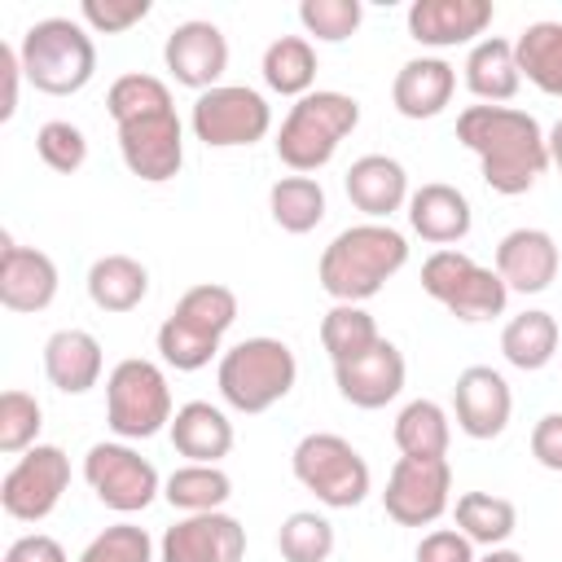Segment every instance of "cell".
I'll use <instances>...</instances> for the list:
<instances>
[{
	"label": "cell",
	"instance_id": "30bf717a",
	"mask_svg": "<svg viewBox=\"0 0 562 562\" xmlns=\"http://www.w3.org/2000/svg\"><path fill=\"white\" fill-rule=\"evenodd\" d=\"M189 127L206 149H237V145H255L268 136L272 110H268L263 92H255L246 83H220L193 101Z\"/></svg>",
	"mask_w": 562,
	"mask_h": 562
},
{
	"label": "cell",
	"instance_id": "c3c4849f",
	"mask_svg": "<svg viewBox=\"0 0 562 562\" xmlns=\"http://www.w3.org/2000/svg\"><path fill=\"white\" fill-rule=\"evenodd\" d=\"M544 145H549V162L562 171V119L549 127V136H544Z\"/></svg>",
	"mask_w": 562,
	"mask_h": 562
},
{
	"label": "cell",
	"instance_id": "7bdbcfd3",
	"mask_svg": "<svg viewBox=\"0 0 562 562\" xmlns=\"http://www.w3.org/2000/svg\"><path fill=\"white\" fill-rule=\"evenodd\" d=\"M79 18L97 35H119V31H132L136 22L149 18V0H83Z\"/></svg>",
	"mask_w": 562,
	"mask_h": 562
},
{
	"label": "cell",
	"instance_id": "8d00e7d4",
	"mask_svg": "<svg viewBox=\"0 0 562 562\" xmlns=\"http://www.w3.org/2000/svg\"><path fill=\"white\" fill-rule=\"evenodd\" d=\"M105 110H110V119H114V127H119V123H132V119H140V114H158V110H176V105H171V88H167L162 79L132 70V75H119V79L110 83Z\"/></svg>",
	"mask_w": 562,
	"mask_h": 562
},
{
	"label": "cell",
	"instance_id": "7402d4cb",
	"mask_svg": "<svg viewBox=\"0 0 562 562\" xmlns=\"http://www.w3.org/2000/svg\"><path fill=\"white\" fill-rule=\"evenodd\" d=\"M342 189H347L356 211H364L369 220L382 224L391 211H400L408 202V171L386 154H364L347 167Z\"/></svg>",
	"mask_w": 562,
	"mask_h": 562
},
{
	"label": "cell",
	"instance_id": "7c38bea8",
	"mask_svg": "<svg viewBox=\"0 0 562 562\" xmlns=\"http://www.w3.org/2000/svg\"><path fill=\"white\" fill-rule=\"evenodd\" d=\"M452 505V465L448 457H400L391 465L382 509L400 527H430Z\"/></svg>",
	"mask_w": 562,
	"mask_h": 562
},
{
	"label": "cell",
	"instance_id": "3957f363",
	"mask_svg": "<svg viewBox=\"0 0 562 562\" xmlns=\"http://www.w3.org/2000/svg\"><path fill=\"white\" fill-rule=\"evenodd\" d=\"M356 123H360V101L356 97L334 92V88H312L281 119L277 158L294 176H312L338 154V145L356 132Z\"/></svg>",
	"mask_w": 562,
	"mask_h": 562
},
{
	"label": "cell",
	"instance_id": "8fae6325",
	"mask_svg": "<svg viewBox=\"0 0 562 562\" xmlns=\"http://www.w3.org/2000/svg\"><path fill=\"white\" fill-rule=\"evenodd\" d=\"M70 483V461L57 443L26 448L0 479V509L18 522H44Z\"/></svg>",
	"mask_w": 562,
	"mask_h": 562
},
{
	"label": "cell",
	"instance_id": "5b68a950",
	"mask_svg": "<svg viewBox=\"0 0 562 562\" xmlns=\"http://www.w3.org/2000/svg\"><path fill=\"white\" fill-rule=\"evenodd\" d=\"M18 57H22L26 83H35V92H48V97H70V92L88 88V79L97 75V44H92L88 26L75 18L31 22L22 31Z\"/></svg>",
	"mask_w": 562,
	"mask_h": 562
},
{
	"label": "cell",
	"instance_id": "7a4b0ae2",
	"mask_svg": "<svg viewBox=\"0 0 562 562\" xmlns=\"http://www.w3.org/2000/svg\"><path fill=\"white\" fill-rule=\"evenodd\" d=\"M408 263V241L391 224L364 220L342 228L316 263V281L334 303H364L373 299L400 268Z\"/></svg>",
	"mask_w": 562,
	"mask_h": 562
},
{
	"label": "cell",
	"instance_id": "60d3db41",
	"mask_svg": "<svg viewBox=\"0 0 562 562\" xmlns=\"http://www.w3.org/2000/svg\"><path fill=\"white\" fill-rule=\"evenodd\" d=\"M79 562H154V540L136 522H114L88 540Z\"/></svg>",
	"mask_w": 562,
	"mask_h": 562
},
{
	"label": "cell",
	"instance_id": "277c9868",
	"mask_svg": "<svg viewBox=\"0 0 562 562\" xmlns=\"http://www.w3.org/2000/svg\"><path fill=\"white\" fill-rule=\"evenodd\" d=\"M233 321H237V294L228 285L202 281V285L184 290L176 299L171 316L158 325V356L180 373H198L211 364V356L220 351Z\"/></svg>",
	"mask_w": 562,
	"mask_h": 562
},
{
	"label": "cell",
	"instance_id": "cb8c5ba5",
	"mask_svg": "<svg viewBox=\"0 0 562 562\" xmlns=\"http://www.w3.org/2000/svg\"><path fill=\"white\" fill-rule=\"evenodd\" d=\"M457 92V70L443 57H413L400 66L391 83V101L404 119H435L448 110Z\"/></svg>",
	"mask_w": 562,
	"mask_h": 562
},
{
	"label": "cell",
	"instance_id": "f546056e",
	"mask_svg": "<svg viewBox=\"0 0 562 562\" xmlns=\"http://www.w3.org/2000/svg\"><path fill=\"white\" fill-rule=\"evenodd\" d=\"M162 496H167V505L180 509V514H215V509L228 505L233 479H228L220 465H193V461H189V465H180V470L167 474Z\"/></svg>",
	"mask_w": 562,
	"mask_h": 562
},
{
	"label": "cell",
	"instance_id": "1f68e13d",
	"mask_svg": "<svg viewBox=\"0 0 562 562\" xmlns=\"http://www.w3.org/2000/svg\"><path fill=\"white\" fill-rule=\"evenodd\" d=\"M263 83L281 97H307L316 83V48L303 35H281L263 48Z\"/></svg>",
	"mask_w": 562,
	"mask_h": 562
},
{
	"label": "cell",
	"instance_id": "d590c367",
	"mask_svg": "<svg viewBox=\"0 0 562 562\" xmlns=\"http://www.w3.org/2000/svg\"><path fill=\"white\" fill-rule=\"evenodd\" d=\"M378 338H382V334H378V321H373L360 303H334V307L325 312V321H321V347L329 351L334 364L364 356Z\"/></svg>",
	"mask_w": 562,
	"mask_h": 562
},
{
	"label": "cell",
	"instance_id": "2e32d148",
	"mask_svg": "<svg viewBox=\"0 0 562 562\" xmlns=\"http://www.w3.org/2000/svg\"><path fill=\"white\" fill-rule=\"evenodd\" d=\"M162 61H167L176 83H184V88H193L202 97V92L220 88V75L228 70V40H224V31L215 22L193 18V22H180L167 35Z\"/></svg>",
	"mask_w": 562,
	"mask_h": 562
},
{
	"label": "cell",
	"instance_id": "52a82bcc",
	"mask_svg": "<svg viewBox=\"0 0 562 562\" xmlns=\"http://www.w3.org/2000/svg\"><path fill=\"white\" fill-rule=\"evenodd\" d=\"M171 386L154 360L127 356L105 378V422L119 439H149L171 426Z\"/></svg>",
	"mask_w": 562,
	"mask_h": 562
},
{
	"label": "cell",
	"instance_id": "484cf974",
	"mask_svg": "<svg viewBox=\"0 0 562 562\" xmlns=\"http://www.w3.org/2000/svg\"><path fill=\"white\" fill-rule=\"evenodd\" d=\"M167 430H171V448L189 457L193 465H215L220 457L233 452V422L206 400L180 404Z\"/></svg>",
	"mask_w": 562,
	"mask_h": 562
},
{
	"label": "cell",
	"instance_id": "ab89813d",
	"mask_svg": "<svg viewBox=\"0 0 562 562\" xmlns=\"http://www.w3.org/2000/svg\"><path fill=\"white\" fill-rule=\"evenodd\" d=\"M364 18V4L360 0H303L299 4V22L307 35L325 40V44H342L347 35H356Z\"/></svg>",
	"mask_w": 562,
	"mask_h": 562
},
{
	"label": "cell",
	"instance_id": "44dd1931",
	"mask_svg": "<svg viewBox=\"0 0 562 562\" xmlns=\"http://www.w3.org/2000/svg\"><path fill=\"white\" fill-rule=\"evenodd\" d=\"M558 241L544 228H514L496 246V277L518 294H540L558 277Z\"/></svg>",
	"mask_w": 562,
	"mask_h": 562
},
{
	"label": "cell",
	"instance_id": "9a60e30c",
	"mask_svg": "<svg viewBox=\"0 0 562 562\" xmlns=\"http://www.w3.org/2000/svg\"><path fill=\"white\" fill-rule=\"evenodd\" d=\"M246 558V527L215 509V514H184L176 527L162 531L158 562H241Z\"/></svg>",
	"mask_w": 562,
	"mask_h": 562
},
{
	"label": "cell",
	"instance_id": "6da1fadb",
	"mask_svg": "<svg viewBox=\"0 0 562 562\" xmlns=\"http://www.w3.org/2000/svg\"><path fill=\"white\" fill-rule=\"evenodd\" d=\"M457 140L470 154H479L487 189L505 198L527 193L549 167V145L540 123L514 105H465L457 114Z\"/></svg>",
	"mask_w": 562,
	"mask_h": 562
},
{
	"label": "cell",
	"instance_id": "9c48e42d",
	"mask_svg": "<svg viewBox=\"0 0 562 562\" xmlns=\"http://www.w3.org/2000/svg\"><path fill=\"white\" fill-rule=\"evenodd\" d=\"M422 290L457 321H492L509 303V285L496 277V268L474 263L465 250H435L422 263Z\"/></svg>",
	"mask_w": 562,
	"mask_h": 562
},
{
	"label": "cell",
	"instance_id": "ac0fdd59",
	"mask_svg": "<svg viewBox=\"0 0 562 562\" xmlns=\"http://www.w3.org/2000/svg\"><path fill=\"white\" fill-rule=\"evenodd\" d=\"M404 351L386 338H378L364 356L356 360H342L334 364V382H338V395L356 408H386L400 391H404Z\"/></svg>",
	"mask_w": 562,
	"mask_h": 562
},
{
	"label": "cell",
	"instance_id": "4316f807",
	"mask_svg": "<svg viewBox=\"0 0 562 562\" xmlns=\"http://www.w3.org/2000/svg\"><path fill=\"white\" fill-rule=\"evenodd\" d=\"M522 75H518V57H514V44L509 40H479L465 57V88L483 101V105H501V101H514Z\"/></svg>",
	"mask_w": 562,
	"mask_h": 562
},
{
	"label": "cell",
	"instance_id": "ba28073f",
	"mask_svg": "<svg viewBox=\"0 0 562 562\" xmlns=\"http://www.w3.org/2000/svg\"><path fill=\"white\" fill-rule=\"evenodd\" d=\"M290 470L329 509H356L369 496V483H373L369 479V461L342 435H329V430L303 435L294 443Z\"/></svg>",
	"mask_w": 562,
	"mask_h": 562
},
{
	"label": "cell",
	"instance_id": "ffe728a7",
	"mask_svg": "<svg viewBox=\"0 0 562 562\" xmlns=\"http://www.w3.org/2000/svg\"><path fill=\"white\" fill-rule=\"evenodd\" d=\"M492 0H413L408 35L426 48H457L483 35L492 26Z\"/></svg>",
	"mask_w": 562,
	"mask_h": 562
},
{
	"label": "cell",
	"instance_id": "603a6c76",
	"mask_svg": "<svg viewBox=\"0 0 562 562\" xmlns=\"http://www.w3.org/2000/svg\"><path fill=\"white\" fill-rule=\"evenodd\" d=\"M408 224L422 241L448 250L452 241H465L474 215H470V202H465L461 189H452L443 180H430L417 193H408Z\"/></svg>",
	"mask_w": 562,
	"mask_h": 562
},
{
	"label": "cell",
	"instance_id": "e575fe53",
	"mask_svg": "<svg viewBox=\"0 0 562 562\" xmlns=\"http://www.w3.org/2000/svg\"><path fill=\"white\" fill-rule=\"evenodd\" d=\"M268 211H272L277 228L303 237L325 220V189L312 176H281L268 189Z\"/></svg>",
	"mask_w": 562,
	"mask_h": 562
},
{
	"label": "cell",
	"instance_id": "4dcf8cb0",
	"mask_svg": "<svg viewBox=\"0 0 562 562\" xmlns=\"http://www.w3.org/2000/svg\"><path fill=\"white\" fill-rule=\"evenodd\" d=\"M452 518H457V531L465 540L487 544V549H501L518 527V509L492 492H461L452 505Z\"/></svg>",
	"mask_w": 562,
	"mask_h": 562
},
{
	"label": "cell",
	"instance_id": "7dc6e473",
	"mask_svg": "<svg viewBox=\"0 0 562 562\" xmlns=\"http://www.w3.org/2000/svg\"><path fill=\"white\" fill-rule=\"evenodd\" d=\"M4 562H66V549H61L53 536L35 531V536L13 540V544L4 549Z\"/></svg>",
	"mask_w": 562,
	"mask_h": 562
},
{
	"label": "cell",
	"instance_id": "bcb514c9",
	"mask_svg": "<svg viewBox=\"0 0 562 562\" xmlns=\"http://www.w3.org/2000/svg\"><path fill=\"white\" fill-rule=\"evenodd\" d=\"M22 57L13 44H0V123L18 114V83H22Z\"/></svg>",
	"mask_w": 562,
	"mask_h": 562
},
{
	"label": "cell",
	"instance_id": "83f0119b",
	"mask_svg": "<svg viewBox=\"0 0 562 562\" xmlns=\"http://www.w3.org/2000/svg\"><path fill=\"white\" fill-rule=\"evenodd\" d=\"M149 294V272L140 259L132 255H101L92 268H88V299L101 307V312H132L140 307V299Z\"/></svg>",
	"mask_w": 562,
	"mask_h": 562
},
{
	"label": "cell",
	"instance_id": "5bb4252c",
	"mask_svg": "<svg viewBox=\"0 0 562 562\" xmlns=\"http://www.w3.org/2000/svg\"><path fill=\"white\" fill-rule=\"evenodd\" d=\"M119 154L127 162L132 176L162 184L184 167V127L176 119V110H158V114H140L132 123H119Z\"/></svg>",
	"mask_w": 562,
	"mask_h": 562
},
{
	"label": "cell",
	"instance_id": "d6a6232c",
	"mask_svg": "<svg viewBox=\"0 0 562 562\" xmlns=\"http://www.w3.org/2000/svg\"><path fill=\"white\" fill-rule=\"evenodd\" d=\"M501 351L514 369L536 373L558 356V321L549 312H522L501 329Z\"/></svg>",
	"mask_w": 562,
	"mask_h": 562
},
{
	"label": "cell",
	"instance_id": "f1b7e54d",
	"mask_svg": "<svg viewBox=\"0 0 562 562\" xmlns=\"http://www.w3.org/2000/svg\"><path fill=\"white\" fill-rule=\"evenodd\" d=\"M518 75L549 97H562V22H531L514 40Z\"/></svg>",
	"mask_w": 562,
	"mask_h": 562
},
{
	"label": "cell",
	"instance_id": "4fadbf2b",
	"mask_svg": "<svg viewBox=\"0 0 562 562\" xmlns=\"http://www.w3.org/2000/svg\"><path fill=\"white\" fill-rule=\"evenodd\" d=\"M83 479L97 492V501L114 514H136L162 492L154 461L127 443H92L83 457Z\"/></svg>",
	"mask_w": 562,
	"mask_h": 562
},
{
	"label": "cell",
	"instance_id": "f6af8a7d",
	"mask_svg": "<svg viewBox=\"0 0 562 562\" xmlns=\"http://www.w3.org/2000/svg\"><path fill=\"white\" fill-rule=\"evenodd\" d=\"M531 457L544 470L562 474V413H544L536 422V430H531Z\"/></svg>",
	"mask_w": 562,
	"mask_h": 562
},
{
	"label": "cell",
	"instance_id": "836d02e7",
	"mask_svg": "<svg viewBox=\"0 0 562 562\" xmlns=\"http://www.w3.org/2000/svg\"><path fill=\"white\" fill-rule=\"evenodd\" d=\"M452 422L435 400H413L395 417V448L400 457H448Z\"/></svg>",
	"mask_w": 562,
	"mask_h": 562
},
{
	"label": "cell",
	"instance_id": "8992f818",
	"mask_svg": "<svg viewBox=\"0 0 562 562\" xmlns=\"http://www.w3.org/2000/svg\"><path fill=\"white\" fill-rule=\"evenodd\" d=\"M299 360L281 338H246L220 356L215 382L228 408L237 413H268L277 400L294 391Z\"/></svg>",
	"mask_w": 562,
	"mask_h": 562
},
{
	"label": "cell",
	"instance_id": "e0dca14e",
	"mask_svg": "<svg viewBox=\"0 0 562 562\" xmlns=\"http://www.w3.org/2000/svg\"><path fill=\"white\" fill-rule=\"evenodd\" d=\"M509 413H514L509 382L492 364H470V369L457 373L452 417H457L461 435H470V439H496L509 426Z\"/></svg>",
	"mask_w": 562,
	"mask_h": 562
},
{
	"label": "cell",
	"instance_id": "ee69618b",
	"mask_svg": "<svg viewBox=\"0 0 562 562\" xmlns=\"http://www.w3.org/2000/svg\"><path fill=\"white\" fill-rule=\"evenodd\" d=\"M413 558H417V562H479V558H474V540H465V536L452 531V527L426 531Z\"/></svg>",
	"mask_w": 562,
	"mask_h": 562
},
{
	"label": "cell",
	"instance_id": "b9f144b4",
	"mask_svg": "<svg viewBox=\"0 0 562 562\" xmlns=\"http://www.w3.org/2000/svg\"><path fill=\"white\" fill-rule=\"evenodd\" d=\"M35 149H40L44 167H53V171H61V176H70V171H79V167L88 162V136H83L70 119H48V123L35 132Z\"/></svg>",
	"mask_w": 562,
	"mask_h": 562
},
{
	"label": "cell",
	"instance_id": "d4e9b609",
	"mask_svg": "<svg viewBox=\"0 0 562 562\" xmlns=\"http://www.w3.org/2000/svg\"><path fill=\"white\" fill-rule=\"evenodd\" d=\"M101 342L88 329H57L44 342V378L61 391V395H83L101 382Z\"/></svg>",
	"mask_w": 562,
	"mask_h": 562
},
{
	"label": "cell",
	"instance_id": "74e56055",
	"mask_svg": "<svg viewBox=\"0 0 562 562\" xmlns=\"http://www.w3.org/2000/svg\"><path fill=\"white\" fill-rule=\"evenodd\" d=\"M277 549L285 562H325L334 553V522L312 514V509H299L281 522Z\"/></svg>",
	"mask_w": 562,
	"mask_h": 562
},
{
	"label": "cell",
	"instance_id": "f35d334b",
	"mask_svg": "<svg viewBox=\"0 0 562 562\" xmlns=\"http://www.w3.org/2000/svg\"><path fill=\"white\" fill-rule=\"evenodd\" d=\"M40 426H44V408L35 395H26V391L0 395V452L4 457H22L26 448H35Z\"/></svg>",
	"mask_w": 562,
	"mask_h": 562
},
{
	"label": "cell",
	"instance_id": "d6986e66",
	"mask_svg": "<svg viewBox=\"0 0 562 562\" xmlns=\"http://www.w3.org/2000/svg\"><path fill=\"white\" fill-rule=\"evenodd\" d=\"M57 299V263L35 250L18 246L9 233H0V303L9 312H44Z\"/></svg>",
	"mask_w": 562,
	"mask_h": 562
},
{
	"label": "cell",
	"instance_id": "681fc988",
	"mask_svg": "<svg viewBox=\"0 0 562 562\" xmlns=\"http://www.w3.org/2000/svg\"><path fill=\"white\" fill-rule=\"evenodd\" d=\"M479 562H522V553H514V549H492V553L479 558Z\"/></svg>",
	"mask_w": 562,
	"mask_h": 562
}]
</instances>
